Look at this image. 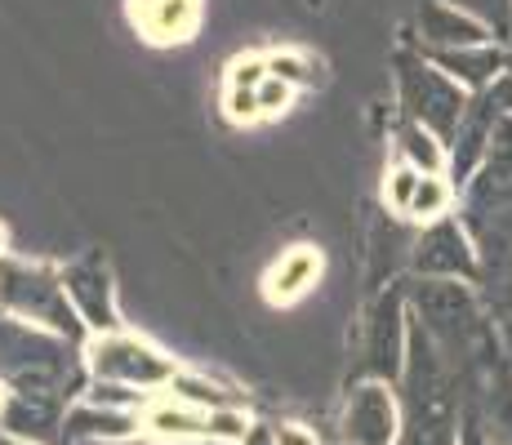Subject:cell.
I'll list each match as a JSON object with an SVG mask.
<instances>
[{"label": "cell", "instance_id": "1", "mask_svg": "<svg viewBox=\"0 0 512 445\" xmlns=\"http://www.w3.org/2000/svg\"><path fill=\"white\" fill-rule=\"evenodd\" d=\"M406 290H410V316L437 343V352L450 361L459 383L504 352L495 321L486 312V299H481V290L472 281H423V276H415Z\"/></svg>", "mask_w": 512, "mask_h": 445}, {"label": "cell", "instance_id": "2", "mask_svg": "<svg viewBox=\"0 0 512 445\" xmlns=\"http://www.w3.org/2000/svg\"><path fill=\"white\" fill-rule=\"evenodd\" d=\"M85 379V348L45 325L0 312V383L9 392L72 397Z\"/></svg>", "mask_w": 512, "mask_h": 445}, {"label": "cell", "instance_id": "3", "mask_svg": "<svg viewBox=\"0 0 512 445\" xmlns=\"http://www.w3.org/2000/svg\"><path fill=\"white\" fill-rule=\"evenodd\" d=\"M0 312L18 316V321L45 325V330L63 334V339L81 343V348L90 339L81 312L67 299L63 267H49L41 259H18V254L0 259Z\"/></svg>", "mask_w": 512, "mask_h": 445}, {"label": "cell", "instance_id": "4", "mask_svg": "<svg viewBox=\"0 0 512 445\" xmlns=\"http://www.w3.org/2000/svg\"><path fill=\"white\" fill-rule=\"evenodd\" d=\"M397 103L406 121L428 125L441 143L450 147L459 121H464L472 94L459 81H450L437 63H432L423 49H397Z\"/></svg>", "mask_w": 512, "mask_h": 445}, {"label": "cell", "instance_id": "5", "mask_svg": "<svg viewBox=\"0 0 512 445\" xmlns=\"http://www.w3.org/2000/svg\"><path fill=\"white\" fill-rule=\"evenodd\" d=\"M85 370H90L94 383H116V388H134L152 397L156 388H170L179 365L147 339H134L125 330H107L85 339Z\"/></svg>", "mask_w": 512, "mask_h": 445}, {"label": "cell", "instance_id": "6", "mask_svg": "<svg viewBox=\"0 0 512 445\" xmlns=\"http://www.w3.org/2000/svg\"><path fill=\"white\" fill-rule=\"evenodd\" d=\"M410 352V290L397 281L379 290L361 321V379L401 383Z\"/></svg>", "mask_w": 512, "mask_h": 445}, {"label": "cell", "instance_id": "7", "mask_svg": "<svg viewBox=\"0 0 512 445\" xmlns=\"http://www.w3.org/2000/svg\"><path fill=\"white\" fill-rule=\"evenodd\" d=\"M410 272L423 281H472L481 276V245L472 236L464 214H446V219L419 227L410 241Z\"/></svg>", "mask_w": 512, "mask_h": 445}, {"label": "cell", "instance_id": "8", "mask_svg": "<svg viewBox=\"0 0 512 445\" xmlns=\"http://www.w3.org/2000/svg\"><path fill=\"white\" fill-rule=\"evenodd\" d=\"M468 227L481 245V276H477L481 299H486L495 334L512 361V210L499 214V219L468 223Z\"/></svg>", "mask_w": 512, "mask_h": 445}, {"label": "cell", "instance_id": "9", "mask_svg": "<svg viewBox=\"0 0 512 445\" xmlns=\"http://www.w3.org/2000/svg\"><path fill=\"white\" fill-rule=\"evenodd\" d=\"M401 392L397 383L383 379H361L357 388H348L339 410V437L343 445H397L401 441Z\"/></svg>", "mask_w": 512, "mask_h": 445}, {"label": "cell", "instance_id": "10", "mask_svg": "<svg viewBox=\"0 0 512 445\" xmlns=\"http://www.w3.org/2000/svg\"><path fill=\"white\" fill-rule=\"evenodd\" d=\"M459 401H464V423L481 432L490 445H512V361L499 352L477 374L459 383Z\"/></svg>", "mask_w": 512, "mask_h": 445}, {"label": "cell", "instance_id": "11", "mask_svg": "<svg viewBox=\"0 0 512 445\" xmlns=\"http://www.w3.org/2000/svg\"><path fill=\"white\" fill-rule=\"evenodd\" d=\"M512 210V116H499L477 174L464 183V219H499Z\"/></svg>", "mask_w": 512, "mask_h": 445}, {"label": "cell", "instance_id": "12", "mask_svg": "<svg viewBox=\"0 0 512 445\" xmlns=\"http://www.w3.org/2000/svg\"><path fill=\"white\" fill-rule=\"evenodd\" d=\"M63 285H67V299H72V308L81 312V321L90 334L121 330L112 267H107L103 254H81V259L63 263Z\"/></svg>", "mask_w": 512, "mask_h": 445}, {"label": "cell", "instance_id": "13", "mask_svg": "<svg viewBox=\"0 0 512 445\" xmlns=\"http://www.w3.org/2000/svg\"><path fill=\"white\" fill-rule=\"evenodd\" d=\"M125 18L147 45H187L201 32L205 0H125Z\"/></svg>", "mask_w": 512, "mask_h": 445}, {"label": "cell", "instance_id": "14", "mask_svg": "<svg viewBox=\"0 0 512 445\" xmlns=\"http://www.w3.org/2000/svg\"><path fill=\"white\" fill-rule=\"evenodd\" d=\"M499 116H504V112L490 103L486 89H481V94H472L464 121H459V130H455V138H450V147H446V152H450L446 174H450V183H455L459 192H464V183L477 174V165H481V156H486L490 134H495Z\"/></svg>", "mask_w": 512, "mask_h": 445}, {"label": "cell", "instance_id": "15", "mask_svg": "<svg viewBox=\"0 0 512 445\" xmlns=\"http://www.w3.org/2000/svg\"><path fill=\"white\" fill-rule=\"evenodd\" d=\"M63 414H67V397H54V392H9L5 414H0V432H9L18 441L54 445L63 441Z\"/></svg>", "mask_w": 512, "mask_h": 445}, {"label": "cell", "instance_id": "16", "mask_svg": "<svg viewBox=\"0 0 512 445\" xmlns=\"http://www.w3.org/2000/svg\"><path fill=\"white\" fill-rule=\"evenodd\" d=\"M419 49H459V45H490L499 41L490 23H481L472 9L455 0H423L419 5Z\"/></svg>", "mask_w": 512, "mask_h": 445}, {"label": "cell", "instance_id": "17", "mask_svg": "<svg viewBox=\"0 0 512 445\" xmlns=\"http://www.w3.org/2000/svg\"><path fill=\"white\" fill-rule=\"evenodd\" d=\"M143 428L139 410H125V405H103L81 397L76 405H67L63 414V441L67 445H103V441H125Z\"/></svg>", "mask_w": 512, "mask_h": 445}, {"label": "cell", "instance_id": "18", "mask_svg": "<svg viewBox=\"0 0 512 445\" xmlns=\"http://www.w3.org/2000/svg\"><path fill=\"white\" fill-rule=\"evenodd\" d=\"M450 81H459L468 94H481L499 72H508L512 58L504 41H490V45H459V49H423Z\"/></svg>", "mask_w": 512, "mask_h": 445}, {"label": "cell", "instance_id": "19", "mask_svg": "<svg viewBox=\"0 0 512 445\" xmlns=\"http://www.w3.org/2000/svg\"><path fill=\"white\" fill-rule=\"evenodd\" d=\"M317 281H321V250L294 245V250H285L281 259L268 267V276H263V299H268L272 308H290V303H299Z\"/></svg>", "mask_w": 512, "mask_h": 445}, {"label": "cell", "instance_id": "20", "mask_svg": "<svg viewBox=\"0 0 512 445\" xmlns=\"http://www.w3.org/2000/svg\"><path fill=\"white\" fill-rule=\"evenodd\" d=\"M392 156L406 161V165H415V170H423V174H446V161H450L446 143H441L428 125L406 121V116H401L397 134H392Z\"/></svg>", "mask_w": 512, "mask_h": 445}, {"label": "cell", "instance_id": "21", "mask_svg": "<svg viewBox=\"0 0 512 445\" xmlns=\"http://www.w3.org/2000/svg\"><path fill=\"white\" fill-rule=\"evenodd\" d=\"M455 201H459V187L450 183V174H423L415 187V201L406 210V223L428 227V223L446 219V214H455Z\"/></svg>", "mask_w": 512, "mask_h": 445}, {"label": "cell", "instance_id": "22", "mask_svg": "<svg viewBox=\"0 0 512 445\" xmlns=\"http://www.w3.org/2000/svg\"><path fill=\"white\" fill-rule=\"evenodd\" d=\"M268 72L290 81L294 89H317L326 81V67H321L317 54L308 49H294V45H281V49H268Z\"/></svg>", "mask_w": 512, "mask_h": 445}, {"label": "cell", "instance_id": "23", "mask_svg": "<svg viewBox=\"0 0 512 445\" xmlns=\"http://www.w3.org/2000/svg\"><path fill=\"white\" fill-rule=\"evenodd\" d=\"M170 397H179V401H187V405H201V410H223V405H232V397L219 388L214 379H201V374H174V383L170 388Z\"/></svg>", "mask_w": 512, "mask_h": 445}, {"label": "cell", "instance_id": "24", "mask_svg": "<svg viewBox=\"0 0 512 445\" xmlns=\"http://www.w3.org/2000/svg\"><path fill=\"white\" fill-rule=\"evenodd\" d=\"M223 121L232 125H259L263 112H259V89H232L223 85Z\"/></svg>", "mask_w": 512, "mask_h": 445}, {"label": "cell", "instance_id": "25", "mask_svg": "<svg viewBox=\"0 0 512 445\" xmlns=\"http://www.w3.org/2000/svg\"><path fill=\"white\" fill-rule=\"evenodd\" d=\"M455 5L472 9L481 23H490V32H495L504 45L512 41V0H455Z\"/></svg>", "mask_w": 512, "mask_h": 445}, {"label": "cell", "instance_id": "26", "mask_svg": "<svg viewBox=\"0 0 512 445\" xmlns=\"http://www.w3.org/2000/svg\"><path fill=\"white\" fill-rule=\"evenodd\" d=\"M268 81V54H241L228 63V76H223V85L232 89H259Z\"/></svg>", "mask_w": 512, "mask_h": 445}, {"label": "cell", "instance_id": "27", "mask_svg": "<svg viewBox=\"0 0 512 445\" xmlns=\"http://www.w3.org/2000/svg\"><path fill=\"white\" fill-rule=\"evenodd\" d=\"M294 94H299V89H294L290 81H281V76L268 72V81L259 85V112H263V121H277V116L290 112Z\"/></svg>", "mask_w": 512, "mask_h": 445}, {"label": "cell", "instance_id": "28", "mask_svg": "<svg viewBox=\"0 0 512 445\" xmlns=\"http://www.w3.org/2000/svg\"><path fill=\"white\" fill-rule=\"evenodd\" d=\"M272 432H277V445H321L308 423H277Z\"/></svg>", "mask_w": 512, "mask_h": 445}, {"label": "cell", "instance_id": "29", "mask_svg": "<svg viewBox=\"0 0 512 445\" xmlns=\"http://www.w3.org/2000/svg\"><path fill=\"white\" fill-rule=\"evenodd\" d=\"M241 445H277V432L268 428V423H254L250 432H245V441Z\"/></svg>", "mask_w": 512, "mask_h": 445}, {"label": "cell", "instance_id": "30", "mask_svg": "<svg viewBox=\"0 0 512 445\" xmlns=\"http://www.w3.org/2000/svg\"><path fill=\"white\" fill-rule=\"evenodd\" d=\"M165 445H223V441H205V437H187V441H165Z\"/></svg>", "mask_w": 512, "mask_h": 445}, {"label": "cell", "instance_id": "31", "mask_svg": "<svg viewBox=\"0 0 512 445\" xmlns=\"http://www.w3.org/2000/svg\"><path fill=\"white\" fill-rule=\"evenodd\" d=\"M9 254V232H5V223H0V259Z\"/></svg>", "mask_w": 512, "mask_h": 445}, {"label": "cell", "instance_id": "32", "mask_svg": "<svg viewBox=\"0 0 512 445\" xmlns=\"http://www.w3.org/2000/svg\"><path fill=\"white\" fill-rule=\"evenodd\" d=\"M0 445H36V441H18V437H9V432H0Z\"/></svg>", "mask_w": 512, "mask_h": 445}, {"label": "cell", "instance_id": "33", "mask_svg": "<svg viewBox=\"0 0 512 445\" xmlns=\"http://www.w3.org/2000/svg\"><path fill=\"white\" fill-rule=\"evenodd\" d=\"M103 445H143L139 437H125V441H103Z\"/></svg>", "mask_w": 512, "mask_h": 445}, {"label": "cell", "instance_id": "34", "mask_svg": "<svg viewBox=\"0 0 512 445\" xmlns=\"http://www.w3.org/2000/svg\"><path fill=\"white\" fill-rule=\"evenodd\" d=\"M5 401H9V388H5V383H0V414H5Z\"/></svg>", "mask_w": 512, "mask_h": 445}, {"label": "cell", "instance_id": "35", "mask_svg": "<svg viewBox=\"0 0 512 445\" xmlns=\"http://www.w3.org/2000/svg\"><path fill=\"white\" fill-rule=\"evenodd\" d=\"M508 45H512V41H508Z\"/></svg>", "mask_w": 512, "mask_h": 445}]
</instances>
